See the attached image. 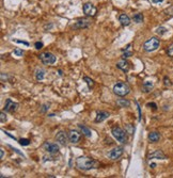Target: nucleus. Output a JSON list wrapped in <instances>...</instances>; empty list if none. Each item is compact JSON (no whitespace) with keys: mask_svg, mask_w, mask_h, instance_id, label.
Returning a JSON list of instances; mask_svg holds the SVG:
<instances>
[{"mask_svg":"<svg viewBox=\"0 0 173 178\" xmlns=\"http://www.w3.org/2000/svg\"><path fill=\"white\" fill-rule=\"evenodd\" d=\"M76 165L79 170L81 171H89L91 169L96 167V161L92 158L86 157V156H80L76 159Z\"/></svg>","mask_w":173,"mask_h":178,"instance_id":"f257e3e1","label":"nucleus"},{"mask_svg":"<svg viewBox=\"0 0 173 178\" xmlns=\"http://www.w3.org/2000/svg\"><path fill=\"white\" fill-rule=\"evenodd\" d=\"M113 92L118 96L123 97V96H126L130 92V87L125 82H117L114 84V87H113Z\"/></svg>","mask_w":173,"mask_h":178,"instance_id":"f03ea898","label":"nucleus"},{"mask_svg":"<svg viewBox=\"0 0 173 178\" xmlns=\"http://www.w3.org/2000/svg\"><path fill=\"white\" fill-rule=\"evenodd\" d=\"M160 45V41L157 38H151L150 40H147V42L143 44V48L145 51H155Z\"/></svg>","mask_w":173,"mask_h":178,"instance_id":"7ed1b4c3","label":"nucleus"},{"mask_svg":"<svg viewBox=\"0 0 173 178\" xmlns=\"http://www.w3.org/2000/svg\"><path fill=\"white\" fill-rule=\"evenodd\" d=\"M112 134L120 143H126V141H127L126 133H125V131L122 128H120V127H114L112 129Z\"/></svg>","mask_w":173,"mask_h":178,"instance_id":"20e7f679","label":"nucleus"},{"mask_svg":"<svg viewBox=\"0 0 173 178\" xmlns=\"http://www.w3.org/2000/svg\"><path fill=\"white\" fill-rule=\"evenodd\" d=\"M40 60L45 65H51L56 62V56L51 52H43L40 54Z\"/></svg>","mask_w":173,"mask_h":178,"instance_id":"39448f33","label":"nucleus"},{"mask_svg":"<svg viewBox=\"0 0 173 178\" xmlns=\"http://www.w3.org/2000/svg\"><path fill=\"white\" fill-rule=\"evenodd\" d=\"M96 12H97L96 8L91 2H86V3L83 4V13L86 16H90V17L95 16Z\"/></svg>","mask_w":173,"mask_h":178,"instance_id":"423d86ee","label":"nucleus"},{"mask_svg":"<svg viewBox=\"0 0 173 178\" xmlns=\"http://www.w3.org/2000/svg\"><path fill=\"white\" fill-rule=\"evenodd\" d=\"M123 152H124L123 147H116L108 152V158H110L111 160H117L123 155Z\"/></svg>","mask_w":173,"mask_h":178,"instance_id":"0eeeda50","label":"nucleus"},{"mask_svg":"<svg viewBox=\"0 0 173 178\" xmlns=\"http://www.w3.org/2000/svg\"><path fill=\"white\" fill-rule=\"evenodd\" d=\"M43 148L49 154H56L59 152V146L57 143H51V142H45L43 145Z\"/></svg>","mask_w":173,"mask_h":178,"instance_id":"6e6552de","label":"nucleus"},{"mask_svg":"<svg viewBox=\"0 0 173 178\" xmlns=\"http://www.w3.org/2000/svg\"><path fill=\"white\" fill-rule=\"evenodd\" d=\"M81 139V134L77 130H70L68 132V141L73 144H77Z\"/></svg>","mask_w":173,"mask_h":178,"instance_id":"1a4fd4ad","label":"nucleus"},{"mask_svg":"<svg viewBox=\"0 0 173 178\" xmlns=\"http://www.w3.org/2000/svg\"><path fill=\"white\" fill-rule=\"evenodd\" d=\"M90 26V21L86 18H80L76 20V23L73 25V29H84Z\"/></svg>","mask_w":173,"mask_h":178,"instance_id":"9d476101","label":"nucleus"},{"mask_svg":"<svg viewBox=\"0 0 173 178\" xmlns=\"http://www.w3.org/2000/svg\"><path fill=\"white\" fill-rule=\"evenodd\" d=\"M56 140L58 141V143H60L61 145H66L68 144V136L64 131H60V132L57 133Z\"/></svg>","mask_w":173,"mask_h":178,"instance_id":"9b49d317","label":"nucleus"},{"mask_svg":"<svg viewBox=\"0 0 173 178\" xmlns=\"http://www.w3.org/2000/svg\"><path fill=\"white\" fill-rule=\"evenodd\" d=\"M17 107H18V105H17L16 102L12 101L11 99H8V100L5 101V105H4V110L7 111V112L12 113V112H14V111L17 109Z\"/></svg>","mask_w":173,"mask_h":178,"instance_id":"f8f14e48","label":"nucleus"},{"mask_svg":"<svg viewBox=\"0 0 173 178\" xmlns=\"http://www.w3.org/2000/svg\"><path fill=\"white\" fill-rule=\"evenodd\" d=\"M119 21L121 23L122 26H124V27L130 25V18H129L127 14H125V13H122V14L119 16Z\"/></svg>","mask_w":173,"mask_h":178,"instance_id":"ddd939ff","label":"nucleus"},{"mask_svg":"<svg viewBox=\"0 0 173 178\" xmlns=\"http://www.w3.org/2000/svg\"><path fill=\"white\" fill-rule=\"evenodd\" d=\"M110 116V114L106 111H101L96 114V118H95V122L96 123H101V122L105 121L106 118H108Z\"/></svg>","mask_w":173,"mask_h":178,"instance_id":"4468645a","label":"nucleus"},{"mask_svg":"<svg viewBox=\"0 0 173 178\" xmlns=\"http://www.w3.org/2000/svg\"><path fill=\"white\" fill-rule=\"evenodd\" d=\"M117 66H118V68H120L121 71H123V72H128V69H129V63H128L125 59L124 60L119 61Z\"/></svg>","mask_w":173,"mask_h":178,"instance_id":"2eb2a0df","label":"nucleus"},{"mask_svg":"<svg viewBox=\"0 0 173 178\" xmlns=\"http://www.w3.org/2000/svg\"><path fill=\"white\" fill-rule=\"evenodd\" d=\"M153 87H154V84H153L152 81H150V80H145L142 84V91L145 92V93H149V92L152 91Z\"/></svg>","mask_w":173,"mask_h":178,"instance_id":"dca6fc26","label":"nucleus"},{"mask_svg":"<svg viewBox=\"0 0 173 178\" xmlns=\"http://www.w3.org/2000/svg\"><path fill=\"white\" fill-rule=\"evenodd\" d=\"M149 159H166V156L162 150H156L149 156Z\"/></svg>","mask_w":173,"mask_h":178,"instance_id":"f3484780","label":"nucleus"},{"mask_svg":"<svg viewBox=\"0 0 173 178\" xmlns=\"http://www.w3.org/2000/svg\"><path fill=\"white\" fill-rule=\"evenodd\" d=\"M149 140L152 143H155V142H158L160 140V133L157 132V131H153V132H150L149 134Z\"/></svg>","mask_w":173,"mask_h":178,"instance_id":"a211bd4d","label":"nucleus"},{"mask_svg":"<svg viewBox=\"0 0 173 178\" xmlns=\"http://www.w3.org/2000/svg\"><path fill=\"white\" fill-rule=\"evenodd\" d=\"M44 77H45V71L43 68H38L35 71V79L38 81H41L44 79Z\"/></svg>","mask_w":173,"mask_h":178,"instance_id":"6ab92c4d","label":"nucleus"},{"mask_svg":"<svg viewBox=\"0 0 173 178\" xmlns=\"http://www.w3.org/2000/svg\"><path fill=\"white\" fill-rule=\"evenodd\" d=\"M78 127H79V129L81 130V132H82L83 136H86V138H91V136H92V131H91L88 127H86V126H83V125H79Z\"/></svg>","mask_w":173,"mask_h":178,"instance_id":"aec40b11","label":"nucleus"},{"mask_svg":"<svg viewBox=\"0 0 173 178\" xmlns=\"http://www.w3.org/2000/svg\"><path fill=\"white\" fill-rule=\"evenodd\" d=\"M117 103L119 105L120 107H123V108H126V107H129V105H130V102H129V100H127V99L125 98H121L119 99L117 101Z\"/></svg>","mask_w":173,"mask_h":178,"instance_id":"412c9836","label":"nucleus"},{"mask_svg":"<svg viewBox=\"0 0 173 178\" xmlns=\"http://www.w3.org/2000/svg\"><path fill=\"white\" fill-rule=\"evenodd\" d=\"M132 19H134V21L137 24H140L143 21V15L142 13H136L135 15H134V17H132Z\"/></svg>","mask_w":173,"mask_h":178,"instance_id":"4be33fe9","label":"nucleus"},{"mask_svg":"<svg viewBox=\"0 0 173 178\" xmlns=\"http://www.w3.org/2000/svg\"><path fill=\"white\" fill-rule=\"evenodd\" d=\"M83 80L86 81V83L88 84V87L89 89H93V87H94V81L93 80L91 79V78H89V77H86V76H84L83 77Z\"/></svg>","mask_w":173,"mask_h":178,"instance_id":"5701e85b","label":"nucleus"},{"mask_svg":"<svg viewBox=\"0 0 173 178\" xmlns=\"http://www.w3.org/2000/svg\"><path fill=\"white\" fill-rule=\"evenodd\" d=\"M167 32H168V30H167V28H165V27H158L157 30H156V33L158 35H165Z\"/></svg>","mask_w":173,"mask_h":178,"instance_id":"b1692460","label":"nucleus"},{"mask_svg":"<svg viewBox=\"0 0 173 178\" xmlns=\"http://www.w3.org/2000/svg\"><path fill=\"white\" fill-rule=\"evenodd\" d=\"M18 143L20 145H23V146H27V145L30 144V141L28 140V139H19Z\"/></svg>","mask_w":173,"mask_h":178,"instance_id":"393cba45","label":"nucleus"},{"mask_svg":"<svg viewBox=\"0 0 173 178\" xmlns=\"http://www.w3.org/2000/svg\"><path fill=\"white\" fill-rule=\"evenodd\" d=\"M14 54L15 56H17V57H23V54H24V50L22 49H19V48H16L15 50H14Z\"/></svg>","mask_w":173,"mask_h":178,"instance_id":"a878e982","label":"nucleus"},{"mask_svg":"<svg viewBox=\"0 0 173 178\" xmlns=\"http://www.w3.org/2000/svg\"><path fill=\"white\" fill-rule=\"evenodd\" d=\"M167 54H168L169 57H173V43L168 47V49H167Z\"/></svg>","mask_w":173,"mask_h":178,"instance_id":"bb28decb","label":"nucleus"},{"mask_svg":"<svg viewBox=\"0 0 173 178\" xmlns=\"http://www.w3.org/2000/svg\"><path fill=\"white\" fill-rule=\"evenodd\" d=\"M13 42L18 43V44H23V45H26V46H29V43L26 42V41H22V40H13Z\"/></svg>","mask_w":173,"mask_h":178,"instance_id":"cd10ccee","label":"nucleus"},{"mask_svg":"<svg viewBox=\"0 0 173 178\" xmlns=\"http://www.w3.org/2000/svg\"><path fill=\"white\" fill-rule=\"evenodd\" d=\"M0 121H1V123H4V122L7 121V115L4 114V112H1V114H0Z\"/></svg>","mask_w":173,"mask_h":178,"instance_id":"c85d7f7f","label":"nucleus"},{"mask_svg":"<svg viewBox=\"0 0 173 178\" xmlns=\"http://www.w3.org/2000/svg\"><path fill=\"white\" fill-rule=\"evenodd\" d=\"M132 54V51H125V52L123 53V56H122V57H123V59H126V58L130 57Z\"/></svg>","mask_w":173,"mask_h":178,"instance_id":"c756f323","label":"nucleus"},{"mask_svg":"<svg viewBox=\"0 0 173 178\" xmlns=\"http://www.w3.org/2000/svg\"><path fill=\"white\" fill-rule=\"evenodd\" d=\"M34 46H35V49H41V48H43V43L42 42H36Z\"/></svg>","mask_w":173,"mask_h":178,"instance_id":"7c9ffc66","label":"nucleus"},{"mask_svg":"<svg viewBox=\"0 0 173 178\" xmlns=\"http://www.w3.org/2000/svg\"><path fill=\"white\" fill-rule=\"evenodd\" d=\"M10 147H11L12 149H13V150H14V152H17L18 155L23 156V157H24V154H23V152H19V150H18V149H17V148H14V147H12V146H10Z\"/></svg>","mask_w":173,"mask_h":178,"instance_id":"2f4dec72","label":"nucleus"},{"mask_svg":"<svg viewBox=\"0 0 173 178\" xmlns=\"http://www.w3.org/2000/svg\"><path fill=\"white\" fill-rule=\"evenodd\" d=\"M147 107H150V108L152 107L154 110H156V109H157V107H156V105H155V103H147Z\"/></svg>","mask_w":173,"mask_h":178,"instance_id":"473e14b6","label":"nucleus"},{"mask_svg":"<svg viewBox=\"0 0 173 178\" xmlns=\"http://www.w3.org/2000/svg\"><path fill=\"white\" fill-rule=\"evenodd\" d=\"M49 107L47 106V105H44V106H43V108H42V110H41V112H43V113H44V112H45L46 110H47V109H48Z\"/></svg>","mask_w":173,"mask_h":178,"instance_id":"72a5a7b5","label":"nucleus"},{"mask_svg":"<svg viewBox=\"0 0 173 178\" xmlns=\"http://www.w3.org/2000/svg\"><path fill=\"white\" fill-rule=\"evenodd\" d=\"M4 156V152H3V149L1 148V150H0V159H2Z\"/></svg>","mask_w":173,"mask_h":178,"instance_id":"f704fd0d","label":"nucleus"},{"mask_svg":"<svg viewBox=\"0 0 173 178\" xmlns=\"http://www.w3.org/2000/svg\"><path fill=\"white\" fill-rule=\"evenodd\" d=\"M165 84H166V85H170V84H171V83H170V82H169V79H168L167 77H166V78H165Z\"/></svg>","mask_w":173,"mask_h":178,"instance_id":"c9c22d12","label":"nucleus"},{"mask_svg":"<svg viewBox=\"0 0 173 178\" xmlns=\"http://www.w3.org/2000/svg\"><path fill=\"white\" fill-rule=\"evenodd\" d=\"M164 0H152V2L153 3H160V2H162Z\"/></svg>","mask_w":173,"mask_h":178,"instance_id":"e433bc0d","label":"nucleus"},{"mask_svg":"<svg viewBox=\"0 0 173 178\" xmlns=\"http://www.w3.org/2000/svg\"><path fill=\"white\" fill-rule=\"evenodd\" d=\"M156 167V164H155V163H152V164H151V167Z\"/></svg>","mask_w":173,"mask_h":178,"instance_id":"4c0bfd02","label":"nucleus"},{"mask_svg":"<svg viewBox=\"0 0 173 178\" xmlns=\"http://www.w3.org/2000/svg\"><path fill=\"white\" fill-rule=\"evenodd\" d=\"M58 73H59V75H60V76H62V71H58Z\"/></svg>","mask_w":173,"mask_h":178,"instance_id":"58836bf2","label":"nucleus"}]
</instances>
